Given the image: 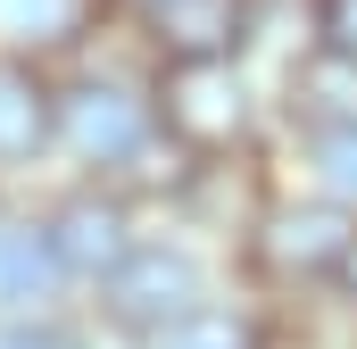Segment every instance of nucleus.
<instances>
[{
  "instance_id": "1",
  "label": "nucleus",
  "mask_w": 357,
  "mask_h": 349,
  "mask_svg": "<svg viewBox=\"0 0 357 349\" xmlns=\"http://www.w3.org/2000/svg\"><path fill=\"white\" fill-rule=\"evenodd\" d=\"M349 250H357V225L333 200H274L250 225V258L274 283H341Z\"/></svg>"
},
{
  "instance_id": "2",
  "label": "nucleus",
  "mask_w": 357,
  "mask_h": 349,
  "mask_svg": "<svg viewBox=\"0 0 357 349\" xmlns=\"http://www.w3.org/2000/svg\"><path fill=\"white\" fill-rule=\"evenodd\" d=\"M150 133H158V108H150L142 91H125V84L84 75V84L59 91V142H67L84 167H133V158L150 150Z\"/></svg>"
},
{
  "instance_id": "3",
  "label": "nucleus",
  "mask_w": 357,
  "mask_h": 349,
  "mask_svg": "<svg viewBox=\"0 0 357 349\" xmlns=\"http://www.w3.org/2000/svg\"><path fill=\"white\" fill-rule=\"evenodd\" d=\"M150 108H158V133L183 142L191 158L233 150L241 125H250V100H241V75L233 67H167L158 91H150Z\"/></svg>"
},
{
  "instance_id": "4",
  "label": "nucleus",
  "mask_w": 357,
  "mask_h": 349,
  "mask_svg": "<svg viewBox=\"0 0 357 349\" xmlns=\"http://www.w3.org/2000/svg\"><path fill=\"white\" fill-rule=\"evenodd\" d=\"M100 291H108V316H116L125 333H158V341L208 308V299H199V266L183 258V250H167V242H142Z\"/></svg>"
},
{
  "instance_id": "5",
  "label": "nucleus",
  "mask_w": 357,
  "mask_h": 349,
  "mask_svg": "<svg viewBox=\"0 0 357 349\" xmlns=\"http://www.w3.org/2000/svg\"><path fill=\"white\" fill-rule=\"evenodd\" d=\"M50 258H59V274H84V283H108L116 266L133 258L142 242H133V216H125V200L116 191H67L59 208H50Z\"/></svg>"
},
{
  "instance_id": "6",
  "label": "nucleus",
  "mask_w": 357,
  "mask_h": 349,
  "mask_svg": "<svg viewBox=\"0 0 357 349\" xmlns=\"http://www.w3.org/2000/svg\"><path fill=\"white\" fill-rule=\"evenodd\" d=\"M142 17H150V42L167 50V67H233V50L250 34V0H158Z\"/></svg>"
},
{
  "instance_id": "7",
  "label": "nucleus",
  "mask_w": 357,
  "mask_h": 349,
  "mask_svg": "<svg viewBox=\"0 0 357 349\" xmlns=\"http://www.w3.org/2000/svg\"><path fill=\"white\" fill-rule=\"evenodd\" d=\"M59 133V91L33 75V59H0V167L33 158Z\"/></svg>"
},
{
  "instance_id": "8",
  "label": "nucleus",
  "mask_w": 357,
  "mask_h": 349,
  "mask_svg": "<svg viewBox=\"0 0 357 349\" xmlns=\"http://www.w3.org/2000/svg\"><path fill=\"white\" fill-rule=\"evenodd\" d=\"M291 117H307V133H341V125H357V59L316 50V59L291 75Z\"/></svg>"
},
{
  "instance_id": "9",
  "label": "nucleus",
  "mask_w": 357,
  "mask_h": 349,
  "mask_svg": "<svg viewBox=\"0 0 357 349\" xmlns=\"http://www.w3.org/2000/svg\"><path fill=\"white\" fill-rule=\"evenodd\" d=\"M50 233L42 225H0V308H17V316H33V299L50 291Z\"/></svg>"
},
{
  "instance_id": "10",
  "label": "nucleus",
  "mask_w": 357,
  "mask_h": 349,
  "mask_svg": "<svg viewBox=\"0 0 357 349\" xmlns=\"http://www.w3.org/2000/svg\"><path fill=\"white\" fill-rule=\"evenodd\" d=\"M307 158H316V183L333 208H357V125L341 133H307Z\"/></svg>"
},
{
  "instance_id": "11",
  "label": "nucleus",
  "mask_w": 357,
  "mask_h": 349,
  "mask_svg": "<svg viewBox=\"0 0 357 349\" xmlns=\"http://www.w3.org/2000/svg\"><path fill=\"white\" fill-rule=\"evenodd\" d=\"M158 349H250V325H241V316H225V308H199V316L175 325Z\"/></svg>"
},
{
  "instance_id": "12",
  "label": "nucleus",
  "mask_w": 357,
  "mask_h": 349,
  "mask_svg": "<svg viewBox=\"0 0 357 349\" xmlns=\"http://www.w3.org/2000/svg\"><path fill=\"white\" fill-rule=\"evenodd\" d=\"M307 17H316V50L357 59V0H307Z\"/></svg>"
},
{
  "instance_id": "13",
  "label": "nucleus",
  "mask_w": 357,
  "mask_h": 349,
  "mask_svg": "<svg viewBox=\"0 0 357 349\" xmlns=\"http://www.w3.org/2000/svg\"><path fill=\"white\" fill-rule=\"evenodd\" d=\"M59 25H67V0H0V34H17V42H42Z\"/></svg>"
},
{
  "instance_id": "14",
  "label": "nucleus",
  "mask_w": 357,
  "mask_h": 349,
  "mask_svg": "<svg viewBox=\"0 0 357 349\" xmlns=\"http://www.w3.org/2000/svg\"><path fill=\"white\" fill-rule=\"evenodd\" d=\"M0 349H75V333L50 325V316H8L0 325Z\"/></svg>"
},
{
  "instance_id": "15",
  "label": "nucleus",
  "mask_w": 357,
  "mask_h": 349,
  "mask_svg": "<svg viewBox=\"0 0 357 349\" xmlns=\"http://www.w3.org/2000/svg\"><path fill=\"white\" fill-rule=\"evenodd\" d=\"M341 299L357 308V250H349V266H341Z\"/></svg>"
}]
</instances>
